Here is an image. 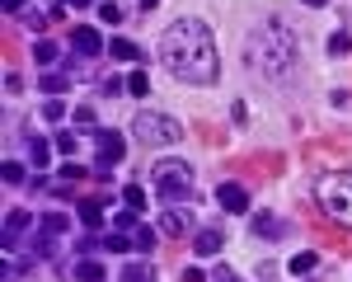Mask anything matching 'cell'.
<instances>
[{
    "label": "cell",
    "instance_id": "cell-1",
    "mask_svg": "<svg viewBox=\"0 0 352 282\" xmlns=\"http://www.w3.org/2000/svg\"><path fill=\"white\" fill-rule=\"evenodd\" d=\"M160 61L174 80L184 85H217L221 80V56H217V33L207 19L184 14L160 33Z\"/></svg>",
    "mask_w": 352,
    "mask_h": 282
},
{
    "label": "cell",
    "instance_id": "cell-2",
    "mask_svg": "<svg viewBox=\"0 0 352 282\" xmlns=\"http://www.w3.org/2000/svg\"><path fill=\"white\" fill-rule=\"evenodd\" d=\"M296 56H300L296 33L282 24V19H263V24L244 38V61H249V71H258V76H263V80H272V85L292 80Z\"/></svg>",
    "mask_w": 352,
    "mask_h": 282
},
{
    "label": "cell",
    "instance_id": "cell-3",
    "mask_svg": "<svg viewBox=\"0 0 352 282\" xmlns=\"http://www.w3.org/2000/svg\"><path fill=\"white\" fill-rule=\"evenodd\" d=\"M151 179H155V193L164 202H179V197L192 193V165L188 160H174V155H164L151 165Z\"/></svg>",
    "mask_w": 352,
    "mask_h": 282
},
{
    "label": "cell",
    "instance_id": "cell-4",
    "mask_svg": "<svg viewBox=\"0 0 352 282\" xmlns=\"http://www.w3.org/2000/svg\"><path fill=\"white\" fill-rule=\"evenodd\" d=\"M132 137L141 146H174V141H184V127H179V118H164L155 109H141L132 118Z\"/></svg>",
    "mask_w": 352,
    "mask_h": 282
},
{
    "label": "cell",
    "instance_id": "cell-5",
    "mask_svg": "<svg viewBox=\"0 0 352 282\" xmlns=\"http://www.w3.org/2000/svg\"><path fill=\"white\" fill-rule=\"evenodd\" d=\"M315 197H320V207H324L333 221L352 226V174H324L315 184Z\"/></svg>",
    "mask_w": 352,
    "mask_h": 282
},
{
    "label": "cell",
    "instance_id": "cell-6",
    "mask_svg": "<svg viewBox=\"0 0 352 282\" xmlns=\"http://www.w3.org/2000/svg\"><path fill=\"white\" fill-rule=\"evenodd\" d=\"M94 146H99V174H104V169H113L122 155H127V137H122V132H113V127L94 132Z\"/></svg>",
    "mask_w": 352,
    "mask_h": 282
},
{
    "label": "cell",
    "instance_id": "cell-7",
    "mask_svg": "<svg viewBox=\"0 0 352 282\" xmlns=\"http://www.w3.org/2000/svg\"><path fill=\"white\" fill-rule=\"evenodd\" d=\"M160 230H164V235H188V230H192V212H188V207H179V202H169L164 217H160Z\"/></svg>",
    "mask_w": 352,
    "mask_h": 282
},
{
    "label": "cell",
    "instance_id": "cell-8",
    "mask_svg": "<svg viewBox=\"0 0 352 282\" xmlns=\"http://www.w3.org/2000/svg\"><path fill=\"white\" fill-rule=\"evenodd\" d=\"M217 202L230 217H244V212H249V193H244L240 184H217Z\"/></svg>",
    "mask_w": 352,
    "mask_h": 282
},
{
    "label": "cell",
    "instance_id": "cell-9",
    "mask_svg": "<svg viewBox=\"0 0 352 282\" xmlns=\"http://www.w3.org/2000/svg\"><path fill=\"white\" fill-rule=\"evenodd\" d=\"M71 47H76V52L80 56H99L104 52V33H99V28H71Z\"/></svg>",
    "mask_w": 352,
    "mask_h": 282
},
{
    "label": "cell",
    "instance_id": "cell-10",
    "mask_svg": "<svg viewBox=\"0 0 352 282\" xmlns=\"http://www.w3.org/2000/svg\"><path fill=\"white\" fill-rule=\"evenodd\" d=\"M249 226H254V235H263V240H282V235L292 230V226L282 221V217H272V212H254Z\"/></svg>",
    "mask_w": 352,
    "mask_h": 282
},
{
    "label": "cell",
    "instance_id": "cell-11",
    "mask_svg": "<svg viewBox=\"0 0 352 282\" xmlns=\"http://www.w3.org/2000/svg\"><path fill=\"white\" fill-rule=\"evenodd\" d=\"M221 245H226L221 226H207V230H197V235H192V250L202 254V259H212V254H221Z\"/></svg>",
    "mask_w": 352,
    "mask_h": 282
},
{
    "label": "cell",
    "instance_id": "cell-12",
    "mask_svg": "<svg viewBox=\"0 0 352 282\" xmlns=\"http://www.w3.org/2000/svg\"><path fill=\"white\" fill-rule=\"evenodd\" d=\"M24 230H28V212L24 207H10V212H5V250H14V240H19Z\"/></svg>",
    "mask_w": 352,
    "mask_h": 282
},
{
    "label": "cell",
    "instance_id": "cell-13",
    "mask_svg": "<svg viewBox=\"0 0 352 282\" xmlns=\"http://www.w3.org/2000/svg\"><path fill=\"white\" fill-rule=\"evenodd\" d=\"M38 89H43L47 99H61V94L71 89V71H43V80H38Z\"/></svg>",
    "mask_w": 352,
    "mask_h": 282
},
{
    "label": "cell",
    "instance_id": "cell-14",
    "mask_svg": "<svg viewBox=\"0 0 352 282\" xmlns=\"http://www.w3.org/2000/svg\"><path fill=\"white\" fill-rule=\"evenodd\" d=\"M76 217L99 230V226H104V197H80V202H76Z\"/></svg>",
    "mask_w": 352,
    "mask_h": 282
},
{
    "label": "cell",
    "instance_id": "cell-15",
    "mask_svg": "<svg viewBox=\"0 0 352 282\" xmlns=\"http://www.w3.org/2000/svg\"><path fill=\"white\" fill-rule=\"evenodd\" d=\"M47 160H52V146H47V137H33V132H28V165L43 169Z\"/></svg>",
    "mask_w": 352,
    "mask_h": 282
},
{
    "label": "cell",
    "instance_id": "cell-16",
    "mask_svg": "<svg viewBox=\"0 0 352 282\" xmlns=\"http://www.w3.org/2000/svg\"><path fill=\"white\" fill-rule=\"evenodd\" d=\"M109 56L113 61H141V47L132 38H109Z\"/></svg>",
    "mask_w": 352,
    "mask_h": 282
},
{
    "label": "cell",
    "instance_id": "cell-17",
    "mask_svg": "<svg viewBox=\"0 0 352 282\" xmlns=\"http://www.w3.org/2000/svg\"><path fill=\"white\" fill-rule=\"evenodd\" d=\"M315 263H320V254L305 250V254H292V263H287V268H292V278H310V273H315Z\"/></svg>",
    "mask_w": 352,
    "mask_h": 282
},
{
    "label": "cell",
    "instance_id": "cell-18",
    "mask_svg": "<svg viewBox=\"0 0 352 282\" xmlns=\"http://www.w3.org/2000/svg\"><path fill=\"white\" fill-rule=\"evenodd\" d=\"M122 207H132V212L146 217V188L141 184H122Z\"/></svg>",
    "mask_w": 352,
    "mask_h": 282
},
{
    "label": "cell",
    "instance_id": "cell-19",
    "mask_svg": "<svg viewBox=\"0 0 352 282\" xmlns=\"http://www.w3.org/2000/svg\"><path fill=\"white\" fill-rule=\"evenodd\" d=\"M76 278H80V282H104L109 273H104V263H99V259H85V263H76Z\"/></svg>",
    "mask_w": 352,
    "mask_h": 282
},
{
    "label": "cell",
    "instance_id": "cell-20",
    "mask_svg": "<svg viewBox=\"0 0 352 282\" xmlns=\"http://www.w3.org/2000/svg\"><path fill=\"white\" fill-rule=\"evenodd\" d=\"M104 250L109 254H127V250H136V240H127L122 230H113V235H104Z\"/></svg>",
    "mask_w": 352,
    "mask_h": 282
},
{
    "label": "cell",
    "instance_id": "cell-21",
    "mask_svg": "<svg viewBox=\"0 0 352 282\" xmlns=\"http://www.w3.org/2000/svg\"><path fill=\"white\" fill-rule=\"evenodd\" d=\"M52 146H56V155H66V160H71L80 141H76V132H56V137H52Z\"/></svg>",
    "mask_w": 352,
    "mask_h": 282
},
{
    "label": "cell",
    "instance_id": "cell-22",
    "mask_svg": "<svg viewBox=\"0 0 352 282\" xmlns=\"http://www.w3.org/2000/svg\"><path fill=\"white\" fill-rule=\"evenodd\" d=\"M5 184H10V188H19V184H28V169L19 165V160H5Z\"/></svg>",
    "mask_w": 352,
    "mask_h": 282
},
{
    "label": "cell",
    "instance_id": "cell-23",
    "mask_svg": "<svg viewBox=\"0 0 352 282\" xmlns=\"http://www.w3.org/2000/svg\"><path fill=\"white\" fill-rule=\"evenodd\" d=\"M56 56H61V47H56V43H47V38L33 47V61H43V66H47V61H56Z\"/></svg>",
    "mask_w": 352,
    "mask_h": 282
},
{
    "label": "cell",
    "instance_id": "cell-24",
    "mask_svg": "<svg viewBox=\"0 0 352 282\" xmlns=\"http://www.w3.org/2000/svg\"><path fill=\"white\" fill-rule=\"evenodd\" d=\"M127 89H132L136 99H146V94H151V80H146V71H132V76H127Z\"/></svg>",
    "mask_w": 352,
    "mask_h": 282
},
{
    "label": "cell",
    "instance_id": "cell-25",
    "mask_svg": "<svg viewBox=\"0 0 352 282\" xmlns=\"http://www.w3.org/2000/svg\"><path fill=\"white\" fill-rule=\"evenodd\" d=\"M61 230H66V217H43V221H38V235H61Z\"/></svg>",
    "mask_w": 352,
    "mask_h": 282
},
{
    "label": "cell",
    "instance_id": "cell-26",
    "mask_svg": "<svg viewBox=\"0 0 352 282\" xmlns=\"http://www.w3.org/2000/svg\"><path fill=\"white\" fill-rule=\"evenodd\" d=\"M43 118H47V122H66V104H61V99H47V104H43Z\"/></svg>",
    "mask_w": 352,
    "mask_h": 282
},
{
    "label": "cell",
    "instance_id": "cell-27",
    "mask_svg": "<svg viewBox=\"0 0 352 282\" xmlns=\"http://www.w3.org/2000/svg\"><path fill=\"white\" fill-rule=\"evenodd\" d=\"M122 282H151V268L146 263H127L122 268Z\"/></svg>",
    "mask_w": 352,
    "mask_h": 282
},
{
    "label": "cell",
    "instance_id": "cell-28",
    "mask_svg": "<svg viewBox=\"0 0 352 282\" xmlns=\"http://www.w3.org/2000/svg\"><path fill=\"white\" fill-rule=\"evenodd\" d=\"M132 240H136V250L146 254L151 245H155V230H151V226H136V230H132Z\"/></svg>",
    "mask_w": 352,
    "mask_h": 282
},
{
    "label": "cell",
    "instance_id": "cell-29",
    "mask_svg": "<svg viewBox=\"0 0 352 282\" xmlns=\"http://www.w3.org/2000/svg\"><path fill=\"white\" fill-rule=\"evenodd\" d=\"M329 52H333V56L352 52V33H333V38H329Z\"/></svg>",
    "mask_w": 352,
    "mask_h": 282
},
{
    "label": "cell",
    "instance_id": "cell-30",
    "mask_svg": "<svg viewBox=\"0 0 352 282\" xmlns=\"http://www.w3.org/2000/svg\"><path fill=\"white\" fill-rule=\"evenodd\" d=\"M212 282H244V278L230 268V263H217V268H212Z\"/></svg>",
    "mask_w": 352,
    "mask_h": 282
},
{
    "label": "cell",
    "instance_id": "cell-31",
    "mask_svg": "<svg viewBox=\"0 0 352 282\" xmlns=\"http://www.w3.org/2000/svg\"><path fill=\"white\" fill-rule=\"evenodd\" d=\"M113 226H118V230H136V212H132V207H122V212L113 217Z\"/></svg>",
    "mask_w": 352,
    "mask_h": 282
},
{
    "label": "cell",
    "instance_id": "cell-32",
    "mask_svg": "<svg viewBox=\"0 0 352 282\" xmlns=\"http://www.w3.org/2000/svg\"><path fill=\"white\" fill-rule=\"evenodd\" d=\"M99 10H104V24H122V5H113V0H104Z\"/></svg>",
    "mask_w": 352,
    "mask_h": 282
},
{
    "label": "cell",
    "instance_id": "cell-33",
    "mask_svg": "<svg viewBox=\"0 0 352 282\" xmlns=\"http://www.w3.org/2000/svg\"><path fill=\"white\" fill-rule=\"evenodd\" d=\"M76 122L80 127H94V109H76Z\"/></svg>",
    "mask_w": 352,
    "mask_h": 282
},
{
    "label": "cell",
    "instance_id": "cell-34",
    "mask_svg": "<svg viewBox=\"0 0 352 282\" xmlns=\"http://www.w3.org/2000/svg\"><path fill=\"white\" fill-rule=\"evenodd\" d=\"M184 282H212V278H207L202 268H184Z\"/></svg>",
    "mask_w": 352,
    "mask_h": 282
},
{
    "label": "cell",
    "instance_id": "cell-35",
    "mask_svg": "<svg viewBox=\"0 0 352 282\" xmlns=\"http://www.w3.org/2000/svg\"><path fill=\"white\" fill-rule=\"evenodd\" d=\"M136 5H141V10H155V5H160V0H136Z\"/></svg>",
    "mask_w": 352,
    "mask_h": 282
},
{
    "label": "cell",
    "instance_id": "cell-36",
    "mask_svg": "<svg viewBox=\"0 0 352 282\" xmlns=\"http://www.w3.org/2000/svg\"><path fill=\"white\" fill-rule=\"evenodd\" d=\"M61 5H76V10H85V5H89V0H61Z\"/></svg>",
    "mask_w": 352,
    "mask_h": 282
},
{
    "label": "cell",
    "instance_id": "cell-37",
    "mask_svg": "<svg viewBox=\"0 0 352 282\" xmlns=\"http://www.w3.org/2000/svg\"><path fill=\"white\" fill-rule=\"evenodd\" d=\"M19 5H24V0H5V10H19Z\"/></svg>",
    "mask_w": 352,
    "mask_h": 282
},
{
    "label": "cell",
    "instance_id": "cell-38",
    "mask_svg": "<svg viewBox=\"0 0 352 282\" xmlns=\"http://www.w3.org/2000/svg\"><path fill=\"white\" fill-rule=\"evenodd\" d=\"M305 5H310V10H320V5H329V0H305Z\"/></svg>",
    "mask_w": 352,
    "mask_h": 282
}]
</instances>
